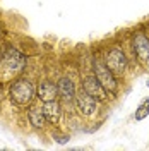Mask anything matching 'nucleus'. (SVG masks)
<instances>
[{"mask_svg": "<svg viewBox=\"0 0 149 151\" xmlns=\"http://www.w3.org/2000/svg\"><path fill=\"white\" fill-rule=\"evenodd\" d=\"M91 70L94 72V76L98 77V81L103 84V88L108 91V93L113 96V100L118 96V91H120V84H118V77L113 74L112 70L106 67V64L103 62L101 55L96 52L93 53L91 57V67H89Z\"/></svg>", "mask_w": 149, "mask_h": 151, "instance_id": "obj_5", "label": "nucleus"}, {"mask_svg": "<svg viewBox=\"0 0 149 151\" xmlns=\"http://www.w3.org/2000/svg\"><path fill=\"white\" fill-rule=\"evenodd\" d=\"M127 50L130 55V65L135 64L142 70L149 69V35L146 29L137 28L130 31L127 40Z\"/></svg>", "mask_w": 149, "mask_h": 151, "instance_id": "obj_4", "label": "nucleus"}, {"mask_svg": "<svg viewBox=\"0 0 149 151\" xmlns=\"http://www.w3.org/2000/svg\"><path fill=\"white\" fill-rule=\"evenodd\" d=\"M81 88H82L86 93H89L91 96L98 98L101 103H106V101L113 100V96L103 88V84L98 81V77L94 76V72L91 69H87V72L81 76Z\"/></svg>", "mask_w": 149, "mask_h": 151, "instance_id": "obj_8", "label": "nucleus"}, {"mask_svg": "<svg viewBox=\"0 0 149 151\" xmlns=\"http://www.w3.org/2000/svg\"><path fill=\"white\" fill-rule=\"evenodd\" d=\"M57 88H58V100L62 101L64 108L65 106H72L74 105V98L77 93V79H74L69 74V70L60 74L57 77Z\"/></svg>", "mask_w": 149, "mask_h": 151, "instance_id": "obj_7", "label": "nucleus"}, {"mask_svg": "<svg viewBox=\"0 0 149 151\" xmlns=\"http://www.w3.org/2000/svg\"><path fill=\"white\" fill-rule=\"evenodd\" d=\"M148 117H149V98H144V100L137 105L135 112H134V120H135V122H142V120L148 119Z\"/></svg>", "mask_w": 149, "mask_h": 151, "instance_id": "obj_12", "label": "nucleus"}, {"mask_svg": "<svg viewBox=\"0 0 149 151\" xmlns=\"http://www.w3.org/2000/svg\"><path fill=\"white\" fill-rule=\"evenodd\" d=\"M0 115H2V101H0Z\"/></svg>", "mask_w": 149, "mask_h": 151, "instance_id": "obj_15", "label": "nucleus"}, {"mask_svg": "<svg viewBox=\"0 0 149 151\" xmlns=\"http://www.w3.org/2000/svg\"><path fill=\"white\" fill-rule=\"evenodd\" d=\"M36 100L39 103L58 100L57 79H53L47 74H41L39 77H36Z\"/></svg>", "mask_w": 149, "mask_h": 151, "instance_id": "obj_9", "label": "nucleus"}, {"mask_svg": "<svg viewBox=\"0 0 149 151\" xmlns=\"http://www.w3.org/2000/svg\"><path fill=\"white\" fill-rule=\"evenodd\" d=\"M100 106H101V101L98 98L86 93L82 88L77 89L75 98H74V105H72L75 115H79L82 119H94L98 115V112H100Z\"/></svg>", "mask_w": 149, "mask_h": 151, "instance_id": "obj_6", "label": "nucleus"}, {"mask_svg": "<svg viewBox=\"0 0 149 151\" xmlns=\"http://www.w3.org/2000/svg\"><path fill=\"white\" fill-rule=\"evenodd\" d=\"M5 96L12 106L19 110L28 108L36 101V77L31 74H22L5 84Z\"/></svg>", "mask_w": 149, "mask_h": 151, "instance_id": "obj_2", "label": "nucleus"}, {"mask_svg": "<svg viewBox=\"0 0 149 151\" xmlns=\"http://www.w3.org/2000/svg\"><path fill=\"white\" fill-rule=\"evenodd\" d=\"M24 117H26V124L33 131L39 132V134L50 131V124H48L47 117L41 110V103L38 105L34 101L33 105H29L28 108H24Z\"/></svg>", "mask_w": 149, "mask_h": 151, "instance_id": "obj_10", "label": "nucleus"}, {"mask_svg": "<svg viewBox=\"0 0 149 151\" xmlns=\"http://www.w3.org/2000/svg\"><path fill=\"white\" fill-rule=\"evenodd\" d=\"M98 53L101 55L106 67L118 79H123L127 76L129 69H130V55H129V50L123 45H120V43H110V45L103 47Z\"/></svg>", "mask_w": 149, "mask_h": 151, "instance_id": "obj_3", "label": "nucleus"}, {"mask_svg": "<svg viewBox=\"0 0 149 151\" xmlns=\"http://www.w3.org/2000/svg\"><path fill=\"white\" fill-rule=\"evenodd\" d=\"M146 86L149 88V76H148V79H146Z\"/></svg>", "mask_w": 149, "mask_h": 151, "instance_id": "obj_14", "label": "nucleus"}, {"mask_svg": "<svg viewBox=\"0 0 149 151\" xmlns=\"http://www.w3.org/2000/svg\"><path fill=\"white\" fill-rule=\"evenodd\" d=\"M41 110L45 113L50 127H58V124H60L64 113H65L64 112V105H62L60 100H52V101L41 103Z\"/></svg>", "mask_w": 149, "mask_h": 151, "instance_id": "obj_11", "label": "nucleus"}, {"mask_svg": "<svg viewBox=\"0 0 149 151\" xmlns=\"http://www.w3.org/2000/svg\"><path fill=\"white\" fill-rule=\"evenodd\" d=\"M29 57L21 48L12 43L4 45V52L0 57V84H7L12 79L28 72Z\"/></svg>", "mask_w": 149, "mask_h": 151, "instance_id": "obj_1", "label": "nucleus"}, {"mask_svg": "<svg viewBox=\"0 0 149 151\" xmlns=\"http://www.w3.org/2000/svg\"><path fill=\"white\" fill-rule=\"evenodd\" d=\"M50 137L57 144H67V142L70 141V134L60 131L58 127H50Z\"/></svg>", "mask_w": 149, "mask_h": 151, "instance_id": "obj_13", "label": "nucleus"}]
</instances>
